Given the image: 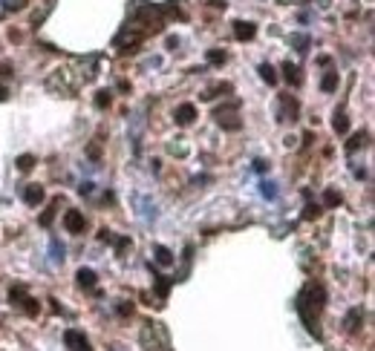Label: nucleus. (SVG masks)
Here are the masks:
<instances>
[{"mask_svg": "<svg viewBox=\"0 0 375 351\" xmlns=\"http://www.w3.org/2000/svg\"><path fill=\"white\" fill-rule=\"evenodd\" d=\"M66 343H69V345H75L73 351H90L87 340H84V337L78 334V331H69V334H66Z\"/></svg>", "mask_w": 375, "mask_h": 351, "instance_id": "nucleus-1", "label": "nucleus"}, {"mask_svg": "<svg viewBox=\"0 0 375 351\" xmlns=\"http://www.w3.org/2000/svg\"><path fill=\"white\" fill-rule=\"evenodd\" d=\"M66 227H69L73 233H78V230H81V227H84L81 213H75V210H69V213H66Z\"/></svg>", "mask_w": 375, "mask_h": 351, "instance_id": "nucleus-2", "label": "nucleus"}, {"mask_svg": "<svg viewBox=\"0 0 375 351\" xmlns=\"http://www.w3.org/2000/svg\"><path fill=\"white\" fill-rule=\"evenodd\" d=\"M254 35V23H237V37L243 41V37H251Z\"/></svg>", "mask_w": 375, "mask_h": 351, "instance_id": "nucleus-3", "label": "nucleus"}, {"mask_svg": "<svg viewBox=\"0 0 375 351\" xmlns=\"http://www.w3.org/2000/svg\"><path fill=\"white\" fill-rule=\"evenodd\" d=\"M179 121H182V124H191V121H193V107L185 104L182 110H179Z\"/></svg>", "mask_w": 375, "mask_h": 351, "instance_id": "nucleus-4", "label": "nucleus"}, {"mask_svg": "<svg viewBox=\"0 0 375 351\" xmlns=\"http://www.w3.org/2000/svg\"><path fill=\"white\" fill-rule=\"evenodd\" d=\"M78 279H81V285H96V274L93 271H78Z\"/></svg>", "mask_w": 375, "mask_h": 351, "instance_id": "nucleus-5", "label": "nucleus"}, {"mask_svg": "<svg viewBox=\"0 0 375 351\" xmlns=\"http://www.w3.org/2000/svg\"><path fill=\"white\" fill-rule=\"evenodd\" d=\"M41 196H44V193H41V187H29V190H26V202H29V205L41 202Z\"/></svg>", "mask_w": 375, "mask_h": 351, "instance_id": "nucleus-6", "label": "nucleus"}, {"mask_svg": "<svg viewBox=\"0 0 375 351\" xmlns=\"http://www.w3.org/2000/svg\"><path fill=\"white\" fill-rule=\"evenodd\" d=\"M260 72H263V78L269 81V84H274V69H272V66H263Z\"/></svg>", "mask_w": 375, "mask_h": 351, "instance_id": "nucleus-7", "label": "nucleus"}, {"mask_svg": "<svg viewBox=\"0 0 375 351\" xmlns=\"http://www.w3.org/2000/svg\"><path fill=\"white\" fill-rule=\"evenodd\" d=\"M0 98H3V89H0Z\"/></svg>", "mask_w": 375, "mask_h": 351, "instance_id": "nucleus-8", "label": "nucleus"}]
</instances>
